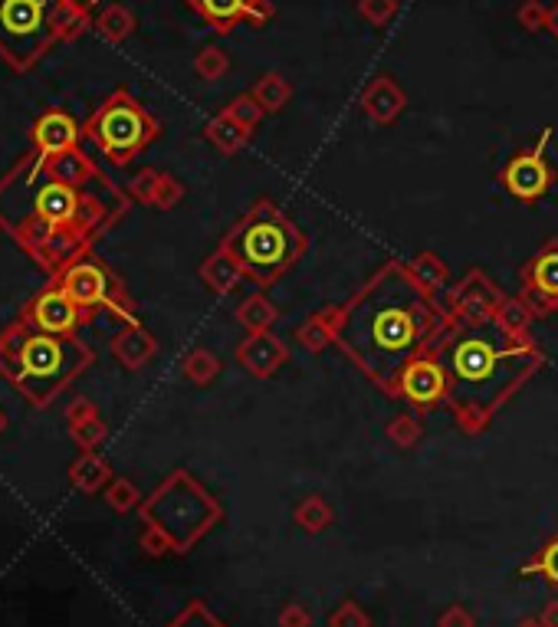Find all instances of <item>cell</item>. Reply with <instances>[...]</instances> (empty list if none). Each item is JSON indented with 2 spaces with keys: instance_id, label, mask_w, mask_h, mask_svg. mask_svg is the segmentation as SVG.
Segmentation results:
<instances>
[{
  "instance_id": "obj_1",
  "label": "cell",
  "mask_w": 558,
  "mask_h": 627,
  "mask_svg": "<svg viewBox=\"0 0 558 627\" xmlns=\"http://www.w3.org/2000/svg\"><path fill=\"white\" fill-rule=\"evenodd\" d=\"M125 211V197L83 152L23 155L0 178V230L46 273L89 257V247Z\"/></svg>"
},
{
  "instance_id": "obj_2",
  "label": "cell",
  "mask_w": 558,
  "mask_h": 627,
  "mask_svg": "<svg viewBox=\"0 0 558 627\" xmlns=\"http://www.w3.org/2000/svg\"><path fill=\"white\" fill-rule=\"evenodd\" d=\"M440 325L444 316L411 266L385 263L339 312L335 342L362 375L398 394L401 371L434 352Z\"/></svg>"
},
{
  "instance_id": "obj_3",
  "label": "cell",
  "mask_w": 558,
  "mask_h": 627,
  "mask_svg": "<svg viewBox=\"0 0 558 627\" xmlns=\"http://www.w3.org/2000/svg\"><path fill=\"white\" fill-rule=\"evenodd\" d=\"M434 355L447 375V401L463 431H483L493 414L536 375L542 352L526 335L470 306L457 312L434 345Z\"/></svg>"
},
{
  "instance_id": "obj_4",
  "label": "cell",
  "mask_w": 558,
  "mask_h": 627,
  "mask_svg": "<svg viewBox=\"0 0 558 627\" xmlns=\"http://www.w3.org/2000/svg\"><path fill=\"white\" fill-rule=\"evenodd\" d=\"M92 348L76 335H46L30 329L23 316L0 332V375L33 408H46L92 365Z\"/></svg>"
},
{
  "instance_id": "obj_5",
  "label": "cell",
  "mask_w": 558,
  "mask_h": 627,
  "mask_svg": "<svg viewBox=\"0 0 558 627\" xmlns=\"http://www.w3.org/2000/svg\"><path fill=\"white\" fill-rule=\"evenodd\" d=\"M89 27L92 17L66 0H0V60L27 73L56 43L76 40Z\"/></svg>"
},
{
  "instance_id": "obj_6",
  "label": "cell",
  "mask_w": 558,
  "mask_h": 627,
  "mask_svg": "<svg viewBox=\"0 0 558 627\" xmlns=\"http://www.w3.org/2000/svg\"><path fill=\"white\" fill-rule=\"evenodd\" d=\"M302 247L306 240L293 220L273 201H257L253 211L227 234L224 257H230V263L250 280L270 286L302 257Z\"/></svg>"
},
{
  "instance_id": "obj_7",
  "label": "cell",
  "mask_w": 558,
  "mask_h": 627,
  "mask_svg": "<svg viewBox=\"0 0 558 627\" xmlns=\"http://www.w3.org/2000/svg\"><path fill=\"white\" fill-rule=\"evenodd\" d=\"M83 135L112 165H129L158 138V122L129 89H115L86 119Z\"/></svg>"
},
{
  "instance_id": "obj_8",
  "label": "cell",
  "mask_w": 558,
  "mask_h": 627,
  "mask_svg": "<svg viewBox=\"0 0 558 627\" xmlns=\"http://www.w3.org/2000/svg\"><path fill=\"white\" fill-rule=\"evenodd\" d=\"M53 283L63 289V293L73 299V303L79 309H109L112 316H119L125 319L129 325H138L135 319V312H132V303H129V296H125V289L122 283L115 280L112 270H106L102 266V260H79L73 266H66V270L60 276H53Z\"/></svg>"
},
{
  "instance_id": "obj_9",
  "label": "cell",
  "mask_w": 558,
  "mask_h": 627,
  "mask_svg": "<svg viewBox=\"0 0 558 627\" xmlns=\"http://www.w3.org/2000/svg\"><path fill=\"white\" fill-rule=\"evenodd\" d=\"M552 129H542L539 142L509 158V165L503 168V184L506 191L519 197V201H539V197L552 188V168L545 161V145H549Z\"/></svg>"
},
{
  "instance_id": "obj_10",
  "label": "cell",
  "mask_w": 558,
  "mask_h": 627,
  "mask_svg": "<svg viewBox=\"0 0 558 627\" xmlns=\"http://www.w3.org/2000/svg\"><path fill=\"white\" fill-rule=\"evenodd\" d=\"M197 17H201L214 33H230L237 23H253V27H266L273 20V4L270 0H184Z\"/></svg>"
},
{
  "instance_id": "obj_11",
  "label": "cell",
  "mask_w": 558,
  "mask_h": 627,
  "mask_svg": "<svg viewBox=\"0 0 558 627\" xmlns=\"http://www.w3.org/2000/svg\"><path fill=\"white\" fill-rule=\"evenodd\" d=\"M79 319H83V309L56 283L50 289H43L40 296H33L27 309H23V322L46 335H76Z\"/></svg>"
},
{
  "instance_id": "obj_12",
  "label": "cell",
  "mask_w": 558,
  "mask_h": 627,
  "mask_svg": "<svg viewBox=\"0 0 558 627\" xmlns=\"http://www.w3.org/2000/svg\"><path fill=\"white\" fill-rule=\"evenodd\" d=\"M398 394L421 411H430V408H437L440 401H447V375H444L440 358L430 352L417 358V362H411L398 378Z\"/></svg>"
},
{
  "instance_id": "obj_13",
  "label": "cell",
  "mask_w": 558,
  "mask_h": 627,
  "mask_svg": "<svg viewBox=\"0 0 558 627\" xmlns=\"http://www.w3.org/2000/svg\"><path fill=\"white\" fill-rule=\"evenodd\" d=\"M33 152L40 155H66L76 152L79 138H83V129L69 112L63 109H50L43 112L37 122H33Z\"/></svg>"
},
{
  "instance_id": "obj_14",
  "label": "cell",
  "mask_w": 558,
  "mask_h": 627,
  "mask_svg": "<svg viewBox=\"0 0 558 627\" xmlns=\"http://www.w3.org/2000/svg\"><path fill=\"white\" fill-rule=\"evenodd\" d=\"M522 286L532 299H539L542 309L558 306V243H545V247L526 263L522 270Z\"/></svg>"
},
{
  "instance_id": "obj_15",
  "label": "cell",
  "mask_w": 558,
  "mask_h": 627,
  "mask_svg": "<svg viewBox=\"0 0 558 627\" xmlns=\"http://www.w3.org/2000/svg\"><path fill=\"white\" fill-rule=\"evenodd\" d=\"M365 109L368 115H375L378 122H388L404 109V92L394 86L388 76H378L365 92Z\"/></svg>"
},
{
  "instance_id": "obj_16",
  "label": "cell",
  "mask_w": 558,
  "mask_h": 627,
  "mask_svg": "<svg viewBox=\"0 0 558 627\" xmlns=\"http://www.w3.org/2000/svg\"><path fill=\"white\" fill-rule=\"evenodd\" d=\"M92 27H96V33L102 40L122 43V40H129L135 33V14L129 7H122V4H106L96 14V20H92Z\"/></svg>"
},
{
  "instance_id": "obj_17",
  "label": "cell",
  "mask_w": 558,
  "mask_h": 627,
  "mask_svg": "<svg viewBox=\"0 0 558 627\" xmlns=\"http://www.w3.org/2000/svg\"><path fill=\"white\" fill-rule=\"evenodd\" d=\"M112 352L125 368H138L151 352H155V342H151V335H145L138 325H129V329L112 342Z\"/></svg>"
},
{
  "instance_id": "obj_18",
  "label": "cell",
  "mask_w": 558,
  "mask_h": 627,
  "mask_svg": "<svg viewBox=\"0 0 558 627\" xmlns=\"http://www.w3.org/2000/svg\"><path fill=\"white\" fill-rule=\"evenodd\" d=\"M69 480H73L83 493H96L109 483V467L92 454V450H86V454L69 467Z\"/></svg>"
},
{
  "instance_id": "obj_19",
  "label": "cell",
  "mask_w": 558,
  "mask_h": 627,
  "mask_svg": "<svg viewBox=\"0 0 558 627\" xmlns=\"http://www.w3.org/2000/svg\"><path fill=\"white\" fill-rule=\"evenodd\" d=\"M253 96H257V102H260L263 109H279L289 99V86L283 83V76L270 73V76L260 79V86H257V92H253Z\"/></svg>"
},
{
  "instance_id": "obj_20",
  "label": "cell",
  "mask_w": 558,
  "mask_h": 627,
  "mask_svg": "<svg viewBox=\"0 0 558 627\" xmlns=\"http://www.w3.org/2000/svg\"><path fill=\"white\" fill-rule=\"evenodd\" d=\"M69 434H73V440H76V444L83 447V450H92L102 437H106V424H102L99 417H92V421H83V424L69 427Z\"/></svg>"
},
{
  "instance_id": "obj_21",
  "label": "cell",
  "mask_w": 558,
  "mask_h": 627,
  "mask_svg": "<svg viewBox=\"0 0 558 627\" xmlns=\"http://www.w3.org/2000/svg\"><path fill=\"white\" fill-rule=\"evenodd\" d=\"M194 69L201 73L204 79H217V76H224V69H227V56L217 50V46H207V50L197 56V63Z\"/></svg>"
},
{
  "instance_id": "obj_22",
  "label": "cell",
  "mask_w": 558,
  "mask_h": 627,
  "mask_svg": "<svg viewBox=\"0 0 558 627\" xmlns=\"http://www.w3.org/2000/svg\"><path fill=\"white\" fill-rule=\"evenodd\" d=\"M260 109L263 106H257V102H253V96H240L234 106L227 109V119H234L240 129H247V125H253L260 119Z\"/></svg>"
},
{
  "instance_id": "obj_23",
  "label": "cell",
  "mask_w": 558,
  "mask_h": 627,
  "mask_svg": "<svg viewBox=\"0 0 558 627\" xmlns=\"http://www.w3.org/2000/svg\"><path fill=\"white\" fill-rule=\"evenodd\" d=\"M362 14L371 23H385L394 14V0H362Z\"/></svg>"
},
{
  "instance_id": "obj_24",
  "label": "cell",
  "mask_w": 558,
  "mask_h": 627,
  "mask_svg": "<svg viewBox=\"0 0 558 627\" xmlns=\"http://www.w3.org/2000/svg\"><path fill=\"white\" fill-rule=\"evenodd\" d=\"M109 503H112V509H132V503H135V490H132L129 483L115 480V483L109 486Z\"/></svg>"
},
{
  "instance_id": "obj_25",
  "label": "cell",
  "mask_w": 558,
  "mask_h": 627,
  "mask_svg": "<svg viewBox=\"0 0 558 627\" xmlns=\"http://www.w3.org/2000/svg\"><path fill=\"white\" fill-rule=\"evenodd\" d=\"M66 417H69V427H76V424H83V421H92V417H99V414H96V408H92L86 398H76L73 404H69Z\"/></svg>"
},
{
  "instance_id": "obj_26",
  "label": "cell",
  "mask_w": 558,
  "mask_h": 627,
  "mask_svg": "<svg viewBox=\"0 0 558 627\" xmlns=\"http://www.w3.org/2000/svg\"><path fill=\"white\" fill-rule=\"evenodd\" d=\"M519 17H522V23H526L529 30H539V27H545V17H549V10H542L539 4H529V7L519 10Z\"/></svg>"
},
{
  "instance_id": "obj_27",
  "label": "cell",
  "mask_w": 558,
  "mask_h": 627,
  "mask_svg": "<svg viewBox=\"0 0 558 627\" xmlns=\"http://www.w3.org/2000/svg\"><path fill=\"white\" fill-rule=\"evenodd\" d=\"M545 572H549L555 582H558V545H552L549 555H545Z\"/></svg>"
},
{
  "instance_id": "obj_28",
  "label": "cell",
  "mask_w": 558,
  "mask_h": 627,
  "mask_svg": "<svg viewBox=\"0 0 558 627\" xmlns=\"http://www.w3.org/2000/svg\"><path fill=\"white\" fill-rule=\"evenodd\" d=\"M69 7H76V10H83V14H92V7L102 4V0H66Z\"/></svg>"
},
{
  "instance_id": "obj_29",
  "label": "cell",
  "mask_w": 558,
  "mask_h": 627,
  "mask_svg": "<svg viewBox=\"0 0 558 627\" xmlns=\"http://www.w3.org/2000/svg\"><path fill=\"white\" fill-rule=\"evenodd\" d=\"M545 27H549L555 37H558V7H552L549 10V17H545Z\"/></svg>"
},
{
  "instance_id": "obj_30",
  "label": "cell",
  "mask_w": 558,
  "mask_h": 627,
  "mask_svg": "<svg viewBox=\"0 0 558 627\" xmlns=\"http://www.w3.org/2000/svg\"><path fill=\"white\" fill-rule=\"evenodd\" d=\"M4 427H7V414L0 411V434H4Z\"/></svg>"
}]
</instances>
